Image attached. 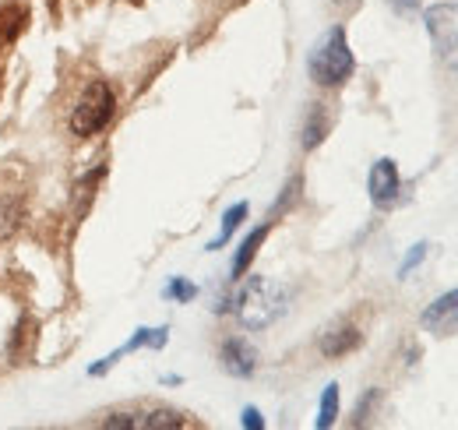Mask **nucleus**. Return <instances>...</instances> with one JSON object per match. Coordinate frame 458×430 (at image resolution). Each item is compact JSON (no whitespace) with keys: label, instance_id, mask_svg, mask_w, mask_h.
I'll use <instances>...</instances> for the list:
<instances>
[{"label":"nucleus","instance_id":"nucleus-1","mask_svg":"<svg viewBox=\"0 0 458 430\" xmlns=\"http://www.w3.org/2000/svg\"><path fill=\"white\" fill-rule=\"evenodd\" d=\"M286 304H289V293L279 282L265 279V275H250L233 293V300H229L236 322L243 324V328H250V331H261V328L279 322L286 314Z\"/></svg>","mask_w":458,"mask_h":430},{"label":"nucleus","instance_id":"nucleus-2","mask_svg":"<svg viewBox=\"0 0 458 430\" xmlns=\"http://www.w3.org/2000/svg\"><path fill=\"white\" fill-rule=\"evenodd\" d=\"M356 71V56L349 50V39H345V25H332L307 56V74L314 85L321 89H339L352 78Z\"/></svg>","mask_w":458,"mask_h":430},{"label":"nucleus","instance_id":"nucleus-3","mask_svg":"<svg viewBox=\"0 0 458 430\" xmlns=\"http://www.w3.org/2000/svg\"><path fill=\"white\" fill-rule=\"evenodd\" d=\"M114 113H116V96L114 89H110V82L92 78L81 89V96L74 99V107H71V134L74 138H96L99 131L110 127Z\"/></svg>","mask_w":458,"mask_h":430},{"label":"nucleus","instance_id":"nucleus-4","mask_svg":"<svg viewBox=\"0 0 458 430\" xmlns=\"http://www.w3.org/2000/svg\"><path fill=\"white\" fill-rule=\"evenodd\" d=\"M99 427L106 430H180L191 427L187 413L166 409V406H148V409H116L99 420Z\"/></svg>","mask_w":458,"mask_h":430},{"label":"nucleus","instance_id":"nucleus-5","mask_svg":"<svg viewBox=\"0 0 458 430\" xmlns=\"http://www.w3.org/2000/svg\"><path fill=\"white\" fill-rule=\"evenodd\" d=\"M423 25H427V36L437 54H458V4H430L423 11Z\"/></svg>","mask_w":458,"mask_h":430},{"label":"nucleus","instance_id":"nucleus-6","mask_svg":"<svg viewBox=\"0 0 458 430\" xmlns=\"http://www.w3.org/2000/svg\"><path fill=\"white\" fill-rule=\"evenodd\" d=\"M166 342H170V328H138V331H134L120 349H114L110 357H103L99 364H92V367H89V374L103 377L110 367L120 364V357H127V353H134V349H163Z\"/></svg>","mask_w":458,"mask_h":430},{"label":"nucleus","instance_id":"nucleus-7","mask_svg":"<svg viewBox=\"0 0 458 430\" xmlns=\"http://www.w3.org/2000/svg\"><path fill=\"white\" fill-rule=\"evenodd\" d=\"M219 364H223V371H226L229 377L247 381V377H254V371H258V349H254L247 339L229 335L226 342L219 346Z\"/></svg>","mask_w":458,"mask_h":430},{"label":"nucleus","instance_id":"nucleus-8","mask_svg":"<svg viewBox=\"0 0 458 430\" xmlns=\"http://www.w3.org/2000/svg\"><path fill=\"white\" fill-rule=\"evenodd\" d=\"M367 191H370V202L377 209H388L402 191V176L395 159H377L370 166V176H367Z\"/></svg>","mask_w":458,"mask_h":430},{"label":"nucleus","instance_id":"nucleus-9","mask_svg":"<svg viewBox=\"0 0 458 430\" xmlns=\"http://www.w3.org/2000/svg\"><path fill=\"white\" fill-rule=\"evenodd\" d=\"M420 324L430 331V335H448L458 328V289H448L441 293L423 314H420Z\"/></svg>","mask_w":458,"mask_h":430},{"label":"nucleus","instance_id":"nucleus-10","mask_svg":"<svg viewBox=\"0 0 458 430\" xmlns=\"http://www.w3.org/2000/svg\"><path fill=\"white\" fill-rule=\"evenodd\" d=\"M360 342H363V331L356 328V324H335V328H328L325 335H321V342H318V349H321V357H328V360H339V357H349L352 349H360Z\"/></svg>","mask_w":458,"mask_h":430},{"label":"nucleus","instance_id":"nucleus-11","mask_svg":"<svg viewBox=\"0 0 458 430\" xmlns=\"http://www.w3.org/2000/svg\"><path fill=\"white\" fill-rule=\"evenodd\" d=\"M268 229H272V222L254 226V229L240 240V247H236V254H233V265H229V275H233V279H243V275H247L250 262H254V258H258V251H261V244L268 240Z\"/></svg>","mask_w":458,"mask_h":430},{"label":"nucleus","instance_id":"nucleus-12","mask_svg":"<svg viewBox=\"0 0 458 430\" xmlns=\"http://www.w3.org/2000/svg\"><path fill=\"white\" fill-rule=\"evenodd\" d=\"M328 138V113H325V107L321 103H310V109H307V120H303V149L307 152H314L321 142Z\"/></svg>","mask_w":458,"mask_h":430},{"label":"nucleus","instance_id":"nucleus-13","mask_svg":"<svg viewBox=\"0 0 458 430\" xmlns=\"http://www.w3.org/2000/svg\"><path fill=\"white\" fill-rule=\"evenodd\" d=\"M247 212H250V209H247V202H236L233 209H226V212H223V226H219V236H216V240L208 244V251H223L229 240H233L236 226H240V222L247 219Z\"/></svg>","mask_w":458,"mask_h":430},{"label":"nucleus","instance_id":"nucleus-14","mask_svg":"<svg viewBox=\"0 0 458 430\" xmlns=\"http://www.w3.org/2000/svg\"><path fill=\"white\" fill-rule=\"evenodd\" d=\"M335 420H339V384H328V388L321 391V406H318V420H314V427L328 430Z\"/></svg>","mask_w":458,"mask_h":430},{"label":"nucleus","instance_id":"nucleus-15","mask_svg":"<svg viewBox=\"0 0 458 430\" xmlns=\"http://www.w3.org/2000/svg\"><path fill=\"white\" fill-rule=\"evenodd\" d=\"M163 297H166V300H173V304H191V300L198 297V286H194L191 279H180V275H176V279H170V282H166Z\"/></svg>","mask_w":458,"mask_h":430},{"label":"nucleus","instance_id":"nucleus-16","mask_svg":"<svg viewBox=\"0 0 458 430\" xmlns=\"http://www.w3.org/2000/svg\"><path fill=\"white\" fill-rule=\"evenodd\" d=\"M300 187H303V180H300V176H293L286 187H283V198H279V202H276V209H272V219L286 212L293 202H300Z\"/></svg>","mask_w":458,"mask_h":430},{"label":"nucleus","instance_id":"nucleus-17","mask_svg":"<svg viewBox=\"0 0 458 430\" xmlns=\"http://www.w3.org/2000/svg\"><path fill=\"white\" fill-rule=\"evenodd\" d=\"M427 251H430L427 244H416V247H412V251L405 254V262H402V265H399V279H409V271L416 269V265H423V258H427Z\"/></svg>","mask_w":458,"mask_h":430},{"label":"nucleus","instance_id":"nucleus-18","mask_svg":"<svg viewBox=\"0 0 458 430\" xmlns=\"http://www.w3.org/2000/svg\"><path fill=\"white\" fill-rule=\"evenodd\" d=\"M377 395H381L377 388H367V395H363V399L356 402V413H352L356 420H352V424H363V420L370 417V409H374V402H377Z\"/></svg>","mask_w":458,"mask_h":430},{"label":"nucleus","instance_id":"nucleus-19","mask_svg":"<svg viewBox=\"0 0 458 430\" xmlns=\"http://www.w3.org/2000/svg\"><path fill=\"white\" fill-rule=\"evenodd\" d=\"M240 424H243L247 430H265V417H261L254 406H247V409L240 413Z\"/></svg>","mask_w":458,"mask_h":430},{"label":"nucleus","instance_id":"nucleus-20","mask_svg":"<svg viewBox=\"0 0 458 430\" xmlns=\"http://www.w3.org/2000/svg\"><path fill=\"white\" fill-rule=\"evenodd\" d=\"M388 4H392L395 11H402V14H409V11H416L423 0H388Z\"/></svg>","mask_w":458,"mask_h":430},{"label":"nucleus","instance_id":"nucleus-21","mask_svg":"<svg viewBox=\"0 0 458 430\" xmlns=\"http://www.w3.org/2000/svg\"><path fill=\"white\" fill-rule=\"evenodd\" d=\"M335 7H349V4H356V0H332Z\"/></svg>","mask_w":458,"mask_h":430},{"label":"nucleus","instance_id":"nucleus-22","mask_svg":"<svg viewBox=\"0 0 458 430\" xmlns=\"http://www.w3.org/2000/svg\"><path fill=\"white\" fill-rule=\"evenodd\" d=\"M455 4H458V0H455Z\"/></svg>","mask_w":458,"mask_h":430}]
</instances>
